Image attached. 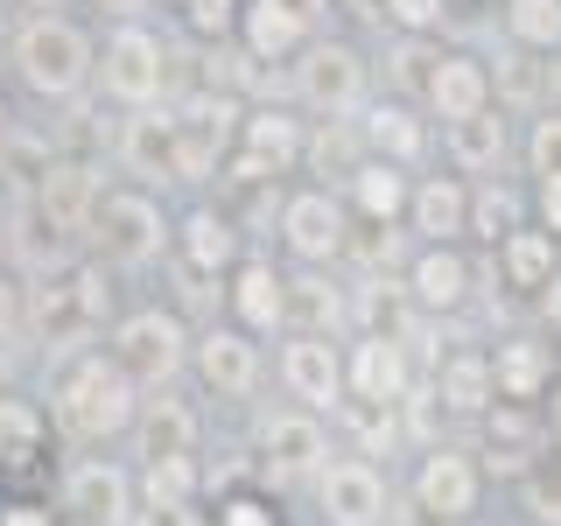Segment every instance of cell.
I'll use <instances>...</instances> for the list:
<instances>
[{
	"mask_svg": "<svg viewBox=\"0 0 561 526\" xmlns=\"http://www.w3.org/2000/svg\"><path fill=\"white\" fill-rule=\"evenodd\" d=\"M218 526H274V513H260L253 499H232V505L218 513Z\"/></svg>",
	"mask_w": 561,
	"mask_h": 526,
	"instance_id": "7dc6e473",
	"label": "cell"
},
{
	"mask_svg": "<svg viewBox=\"0 0 561 526\" xmlns=\"http://www.w3.org/2000/svg\"><path fill=\"white\" fill-rule=\"evenodd\" d=\"M35 449H43V414H35L28 400H8V393H0V470L35 464Z\"/></svg>",
	"mask_w": 561,
	"mask_h": 526,
	"instance_id": "7402d4cb",
	"label": "cell"
},
{
	"mask_svg": "<svg viewBox=\"0 0 561 526\" xmlns=\"http://www.w3.org/2000/svg\"><path fill=\"white\" fill-rule=\"evenodd\" d=\"M513 35L519 43H554L561 35V0H513Z\"/></svg>",
	"mask_w": 561,
	"mask_h": 526,
	"instance_id": "d590c367",
	"label": "cell"
},
{
	"mask_svg": "<svg viewBox=\"0 0 561 526\" xmlns=\"http://www.w3.org/2000/svg\"><path fill=\"white\" fill-rule=\"evenodd\" d=\"M540 204H548V225L561 232V175H548V190H540Z\"/></svg>",
	"mask_w": 561,
	"mask_h": 526,
	"instance_id": "f907efd6",
	"label": "cell"
},
{
	"mask_svg": "<svg viewBox=\"0 0 561 526\" xmlns=\"http://www.w3.org/2000/svg\"><path fill=\"white\" fill-rule=\"evenodd\" d=\"M197 373L210 393H225V400H239V393H253L260 386V351L239 338V330H210V338L197 344Z\"/></svg>",
	"mask_w": 561,
	"mask_h": 526,
	"instance_id": "5bb4252c",
	"label": "cell"
},
{
	"mask_svg": "<svg viewBox=\"0 0 561 526\" xmlns=\"http://www.w3.org/2000/svg\"><path fill=\"white\" fill-rule=\"evenodd\" d=\"M49 414L70 443H105L134 421V386L113 373V358H78L49 393Z\"/></svg>",
	"mask_w": 561,
	"mask_h": 526,
	"instance_id": "7a4b0ae2",
	"label": "cell"
},
{
	"mask_svg": "<svg viewBox=\"0 0 561 526\" xmlns=\"http://www.w3.org/2000/svg\"><path fill=\"white\" fill-rule=\"evenodd\" d=\"M428 105L449 119H470V113H484V70L478 64H463V57H443L435 64V84H428Z\"/></svg>",
	"mask_w": 561,
	"mask_h": 526,
	"instance_id": "ffe728a7",
	"label": "cell"
},
{
	"mask_svg": "<svg viewBox=\"0 0 561 526\" xmlns=\"http://www.w3.org/2000/svg\"><path fill=\"white\" fill-rule=\"evenodd\" d=\"M0 379H8V365H0Z\"/></svg>",
	"mask_w": 561,
	"mask_h": 526,
	"instance_id": "680465c9",
	"label": "cell"
},
{
	"mask_svg": "<svg viewBox=\"0 0 561 526\" xmlns=\"http://www.w3.org/2000/svg\"><path fill=\"white\" fill-rule=\"evenodd\" d=\"M99 204V175L92 162H43L35 169V210H43L49 232H84Z\"/></svg>",
	"mask_w": 561,
	"mask_h": 526,
	"instance_id": "8992f818",
	"label": "cell"
},
{
	"mask_svg": "<svg viewBox=\"0 0 561 526\" xmlns=\"http://www.w3.org/2000/svg\"><path fill=\"white\" fill-rule=\"evenodd\" d=\"M105 14H119V22H127V14H140V0H99Z\"/></svg>",
	"mask_w": 561,
	"mask_h": 526,
	"instance_id": "f5cc1de1",
	"label": "cell"
},
{
	"mask_svg": "<svg viewBox=\"0 0 561 526\" xmlns=\"http://www.w3.org/2000/svg\"><path fill=\"white\" fill-rule=\"evenodd\" d=\"M127 478H119L105 456H92V464H78L64 478V513H78V526H119L127 519Z\"/></svg>",
	"mask_w": 561,
	"mask_h": 526,
	"instance_id": "30bf717a",
	"label": "cell"
},
{
	"mask_svg": "<svg viewBox=\"0 0 561 526\" xmlns=\"http://www.w3.org/2000/svg\"><path fill=\"white\" fill-rule=\"evenodd\" d=\"M0 119H8V113H0Z\"/></svg>",
	"mask_w": 561,
	"mask_h": 526,
	"instance_id": "94428289",
	"label": "cell"
},
{
	"mask_svg": "<svg viewBox=\"0 0 561 526\" xmlns=\"http://www.w3.org/2000/svg\"><path fill=\"white\" fill-rule=\"evenodd\" d=\"M280 232H288V245L302 260H330V253H344V210L330 204L323 190H309V197H288Z\"/></svg>",
	"mask_w": 561,
	"mask_h": 526,
	"instance_id": "4fadbf2b",
	"label": "cell"
},
{
	"mask_svg": "<svg viewBox=\"0 0 561 526\" xmlns=\"http://www.w3.org/2000/svg\"><path fill=\"white\" fill-rule=\"evenodd\" d=\"M365 323H386V330L400 323V302H393V288H386V281H379V288H365Z\"/></svg>",
	"mask_w": 561,
	"mask_h": 526,
	"instance_id": "bcb514c9",
	"label": "cell"
},
{
	"mask_svg": "<svg viewBox=\"0 0 561 526\" xmlns=\"http://www.w3.org/2000/svg\"><path fill=\"white\" fill-rule=\"evenodd\" d=\"M435 400L478 414L484 400H491V365H484V358H449V365H443V386H435Z\"/></svg>",
	"mask_w": 561,
	"mask_h": 526,
	"instance_id": "83f0119b",
	"label": "cell"
},
{
	"mask_svg": "<svg viewBox=\"0 0 561 526\" xmlns=\"http://www.w3.org/2000/svg\"><path fill=\"white\" fill-rule=\"evenodd\" d=\"M478 225H484V239H513L519 232V197H513V190H484V197H478Z\"/></svg>",
	"mask_w": 561,
	"mask_h": 526,
	"instance_id": "74e56055",
	"label": "cell"
},
{
	"mask_svg": "<svg viewBox=\"0 0 561 526\" xmlns=\"http://www.w3.org/2000/svg\"><path fill=\"white\" fill-rule=\"evenodd\" d=\"M351 379H358L365 408H386V400H400V386H408V358H400L393 338H365V344H358V365H351Z\"/></svg>",
	"mask_w": 561,
	"mask_h": 526,
	"instance_id": "d6986e66",
	"label": "cell"
},
{
	"mask_svg": "<svg viewBox=\"0 0 561 526\" xmlns=\"http://www.w3.org/2000/svg\"><path fill=\"white\" fill-rule=\"evenodd\" d=\"M140 456H148V464H190V456H197V414H190L183 400H154V408L140 414Z\"/></svg>",
	"mask_w": 561,
	"mask_h": 526,
	"instance_id": "2e32d148",
	"label": "cell"
},
{
	"mask_svg": "<svg viewBox=\"0 0 561 526\" xmlns=\"http://www.w3.org/2000/svg\"><path fill=\"white\" fill-rule=\"evenodd\" d=\"M358 204H365V210H373V218L386 225L400 204H408V183H400L393 169H358Z\"/></svg>",
	"mask_w": 561,
	"mask_h": 526,
	"instance_id": "d6a6232c",
	"label": "cell"
},
{
	"mask_svg": "<svg viewBox=\"0 0 561 526\" xmlns=\"http://www.w3.org/2000/svg\"><path fill=\"white\" fill-rule=\"evenodd\" d=\"M280 379H288L295 400L330 408V400H337V386H344V365H337V351H330L323 338H295L288 351H280Z\"/></svg>",
	"mask_w": 561,
	"mask_h": 526,
	"instance_id": "9a60e30c",
	"label": "cell"
},
{
	"mask_svg": "<svg viewBox=\"0 0 561 526\" xmlns=\"http://www.w3.org/2000/svg\"><path fill=\"white\" fill-rule=\"evenodd\" d=\"M295 92H302L316 113H344V105H358L365 92V64H358V49H344V43H316L302 70H295Z\"/></svg>",
	"mask_w": 561,
	"mask_h": 526,
	"instance_id": "ba28073f",
	"label": "cell"
},
{
	"mask_svg": "<svg viewBox=\"0 0 561 526\" xmlns=\"http://www.w3.org/2000/svg\"><path fill=\"white\" fill-rule=\"evenodd\" d=\"M280 323H302V338H323V330L337 323L330 281H288V288H280Z\"/></svg>",
	"mask_w": 561,
	"mask_h": 526,
	"instance_id": "603a6c76",
	"label": "cell"
},
{
	"mask_svg": "<svg viewBox=\"0 0 561 526\" xmlns=\"http://www.w3.org/2000/svg\"><path fill=\"white\" fill-rule=\"evenodd\" d=\"M365 134H373L379 148H393L400 162H414V155H421V127H414L408 113H400V105H379V113H373V127H365Z\"/></svg>",
	"mask_w": 561,
	"mask_h": 526,
	"instance_id": "836d02e7",
	"label": "cell"
},
{
	"mask_svg": "<svg viewBox=\"0 0 561 526\" xmlns=\"http://www.w3.org/2000/svg\"><path fill=\"white\" fill-rule=\"evenodd\" d=\"M309 162L316 169H344V175H358V134H351V127H323V134H316V148H309Z\"/></svg>",
	"mask_w": 561,
	"mask_h": 526,
	"instance_id": "8d00e7d4",
	"label": "cell"
},
{
	"mask_svg": "<svg viewBox=\"0 0 561 526\" xmlns=\"http://www.w3.org/2000/svg\"><path fill=\"white\" fill-rule=\"evenodd\" d=\"M14 8H35V22H43V14H49V8H57V0H14Z\"/></svg>",
	"mask_w": 561,
	"mask_h": 526,
	"instance_id": "9f6ffc18",
	"label": "cell"
},
{
	"mask_svg": "<svg viewBox=\"0 0 561 526\" xmlns=\"http://www.w3.org/2000/svg\"><path fill=\"white\" fill-rule=\"evenodd\" d=\"M183 253H190V267H197V274H218V267H232V253H239V232H232V218H218V210H197V218L183 225Z\"/></svg>",
	"mask_w": 561,
	"mask_h": 526,
	"instance_id": "44dd1931",
	"label": "cell"
},
{
	"mask_svg": "<svg viewBox=\"0 0 561 526\" xmlns=\"http://www.w3.org/2000/svg\"><path fill=\"white\" fill-rule=\"evenodd\" d=\"M274 8H280V14H288V22H302V28H309V22H316V14H323V0H274Z\"/></svg>",
	"mask_w": 561,
	"mask_h": 526,
	"instance_id": "681fc988",
	"label": "cell"
},
{
	"mask_svg": "<svg viewBox=\"0 0 561 526\" xmlns=\"http://www.w3.org/2000/svg\"><path fill=\"white\" fill-rule=\"evenodd\" d=\"M386 14H393V22H408V28H428L435 14H443V0H386Z\"/></svg>",
	"mask_w": 561,
	"mask_h": 526,
	"instance_id": "ee69618b",
	"label": "cell"
},
{
	"mask_svg": "<svg viewBox=\"0 0 561 526\" xmlns=\"http://www.w3.org/2000/svg\"><path fill=\"white\" fill-rule=\"evenodd\" d=\"M526 499H534V519L561 526V456H554L548 470H534V484H526Z\"/></svg>",
	"mask_w": 561,
	"mask_h": 526,
	"instance_id": "f35d334b",
	"label": "cell"
},
{
	"mask_svg": "<svg viewBox=\"0 0 561 526\" xmlns=\"http://www.w3.org/2000/svg\"><path fill=\"white\" fill-rule=\"evenodd\" d=\"M499 78H505V99H534L540 92V78H534L526 57H499Z\"/></svg>",
	"mask_w": 561,
	"mask_h": 526,
	"instance_id": "7bdbcfd3",
	"label": "cell"
},
{
	"mask_svg": "<svg viewBox=\"0 0 561 526\" xmlns=\"http://www.w3.org/2000/svg\"><path fill=\"white\" fill-rule=\"evenodd\" d=\"M463 281H470V274H463V260L435 245V253L414 267V295H421L428 309H456V302H463Z\"/></svg>",
	"mask_w": 561,
	"mask_h": 526,
	"instance_id": "484cf974",
	"label": "cell"
},
{
	"mask_svg": "<svg viewBox=\"0 0 561 526\" xmlns=\"http://www.w3.org/2000/svg\"><path fill=\"white\" fill-rule=\"evenodd\" d=\"M84 232H92L99 253L119 260V267H148V260H162V245H169L162 210H154V197H140V190H113V197H99Z\"/></svg>",
	"mask_w": 561,
	"mask_h": 526,
	"instance_id": "3957f363",
	"label": "cell"
},
{
	"mask_svg": "<svg viewBox=\"0 0 561 526\" xmlns=\"http://www.w3.org/2000/svg\"><path fill=\"white\" fill-rule=\"evenodd\" d=\"M232 127H239L232 99H197L190 113H175V175H210Z\"/></svg>",
	"mask_w": 561,
	"mask_h": 526,
	"instance_id": "52a82bcc",
	"label": "cell"
},
{
	"mask_svg": "<svg viewBox=\"0 0 561 526\" xmlns=\"http://www.w3.org/2000/svg\"><path fill=\"white\" fill-rule=\"evenodd\" d=\"M351 14H365V22H379V14H386V0H351Z\"/></svg>",
	"mask_w": 561,
	"mask_h": 526,
	"instance_id": "816d5d0a",
	"label": "cell"
},
{
	"mask_svg": "<svg viewBox=\"0 0 561 526\" xmlns=\"http://www.w3.org/2000/svg\"><path fill=\"white\" fill-rule=\"evenodd\" d=\"M245 43H253V57H280V49L302 43V22H288L274 0H253L245 8Z\"/></svg>",
	"mask_w": 561,
	"mask_h": 526,
	"instance_id": "f1b7e54d",
	"label": "cell"
},
{
	"mask_svg": "<svg viewBox=\"0 0 561 526\" xmlns=\"http://www.w3.org/2000/svg\"><path fill=\"white\" fill-rule=\"evenodd\" d=\"M421 505H428L435 519H463L470 505H478V478H470V464L463 456H428L421 464Z\"/></svg>",
	"mask_w": 561,
	"mask_h": 526,
	"instance_id": "ac0fdd59",
	"label": "cell"
},
{
	"mask_svg": "<svg viewBox=\"0 0 561 526\" xmlns=\"http://www.w3.org/2000/svg\"><path fill=\"white\" fill-rule=\"evenodd\" d=\"M548 316H554V330H561V281L548 288Z\"/></svg>",
	"mask_w": 561,
	"mask_h": 526,
	"instance_id": "db71d44e",
	"label": "cell"
},
{
	"mask_svg": "<svg viewBox=\"0 0 561 526\" xmlns=\"http://www.w3.org/2000/svg\"><path fill=\"white\" fill-rule=\"evenodd\" d=\"M28 323V302H22V281L14 274H0V344L14 338V330Z\"/></svg>",
	"mask_w": 561,
	"mask_h": 526,
	"instance_id": "ab89813d",
	"label": "cell"
},
{
	"mask_svg": "<svg viewBox=\"0 0 561 526\" xmlns=\"http://www.w3.org/2000/svg\"><path fill=\"white\" fill-rule=\"evenodd\" d=\"M554 435H561V393H554Z\"/></svg>",
	"mask_w": 561,
	"mask_h": 526,
	"instance_id": "6f0895ef",
	"label": "cell"
},
{
	"mask_svg": "<svg viewBox=\"0 0 561 526\" xmlns=\"http://www.w3.org/2000/svg\"><path fill=\"white\" fill-rule=\"evenodd\" d=\"M190 478H197L190 464H148V499H154V513H183V505H190Z\"/></svg>",
	"mask_w": 561,
	"mask_h": 526,
	"instance_id": "e575fe53",
	"label": "cell"
},
{
	"mask_svg": "<svg viewBox=\"0 0 561 526\" xmlns=\"http://www.w3.org/2000/svg\"><path fill=\"white\" fill-rule=\"evenodd\" d=\"M8 57H14V70H22V84L35 99H78L84 78L99 70L92 35H84L78 22H64V14H43V22L28 14V22L14 28Z\"/></svg>",
	"mask_w": 561,
	"mask_h": 526,
	"instance_id": "6da1fadb",
	"label": "cell"
},
{
	"mask_svg": "<svg viewBox=\"0 0 561 526\" xmlns=\"http://www.w3.org/2000/svg\"><path fill=\"white\" fill-rule=\"evenodd\" d=\"M245 148H253L260 169H274V162H288V155H295V127L280 113H260V119H245Z\"/></svg>",
	"mask_w": 561,
	"mask_h": 526,
	"instance_id": "1f68e13d",
	"label": "cell"
},
{
	"mask_svg": "<svg viewBox=\"0 0 561 526\" xmlns=\"http://www.w3.org/2000/svg\"><path fill=\"white\" fill-rule=\"evenodd\" d=\"M99 78H105V99H119V105H134V113H148V105L162 99V84H169V57H162V43H154L148 28L127 22V28L105 35Z\"/></svg>",
	"mask_w": 561,
	"mask_h": 526,
	"instance_id": "5b68a950",
	"label": "cell"
},
{
	"mask_svg": "<svg viewBox=\"0 0 561 526\" xmlns=\"http://www.w3.org/2000/svg\"><path fill=\"white\" fill-rule=\"evenodd\" d=\"M449 155H456L463 169H499V155H505V119H491V113L456 119V127H449Z\"/></svg>",
	"mask_w": 561,
	"mask_h": 526,
	"instance_id": "cb8c5ba5",
	"label": "cell"
},
{
	"mask_svg": "<svg viewBox=\"0 0 561 526\" xmlns=\"http://www.w3.org/2000/svg\"><path fill=\"white\" fill-rule=\"evenodd\" d=\"M428 64H443V57H428V49H421V43H408V49H400V57H393L400 84H421V92H428V84H435V70H428Z\"/></svg>",
	"mask_w": 561,
	"mask_h": 526,
	"instance_id": "60d3db41",
	"label": "cell"
},
{
	"mask_svg": "<svg viewBox=\"0 0 561 526\" xmlns=\"http://www.w3.org/2000/svg\"><path fill=\"white\" fill-rule=\"evenodd\" d=\"M280 288H288V281H280L274 267H239L232 302H239V316H245L253 330H274V323H280Z\"/></svg>",
	"mask_w": 561,
	"mask_h": 526,
	"instance_id": "d4e9b609",
	"label": "cell"
},
{
	"mask_svg": "<svg viewBox=\"0 0 561 526\" xmlns=\"http://www.w3.org/2000/svg\"><path fill=\"white\" fill-rule=\"evenodd\" d=\"M105 358H113V373L127 386H169L183 373V323L162 316V309H140L113 330V351H105Z\"/></svg>",
	"mask_w": 561,
	"mask_h": 526,
	"instance_id": "277c9868",
	"label": "cell"
},
{
	"mask_svg": "<svg viewBox=\"0 0 561 526\" xmlns=\"http://www.w3.org/2000/svg\"><path fill=\"white\" fill-rule=\"evenodd\" d=\"M119 162H127V175H140V183H169L175 175V113H134L127 134H119Z\"/></svg>",
	"mask_w": 561,
	"mask_h": 526,
	"instance_id": "7c38bea8",
	"label": "cell"
},
{
	"mask_svg": "<svg viewBox=\"0 0 561 526\" xmlns=\"http://www.w3.org/2000/svg\"><path fill=\"white\" fill-rule=\"evenodd\" d=\"M548 267H554V245L540 232H513V239H505V274H513L519 288H540Z\"/></svg>",
	"mask_w": 561,
	"mask_h": 526,
	"instance_id": "4dcf8cb0",
	"label": "cell"
},
{
	"mask_svg": "<svg viewBox=\"0 0 561 526\" xmlns=\"http://www.w3.org/2000/svg\"><path fill=\"white\" fill-rule=\"evenodd\" d=\"M183 8H190V22H197V28H232V0H183Z\"/></svg>",
	"mask_w": 561,
	"mask_h": 526,
	"instance_id": "f6af8a7d",
	"label": "cell"
},
{
	"mask_svg": "<svg viewBox=\"0 0 561 526\" xmlns=\"http://www.w3.org/2000/svg\"><path fill=\"white\" fill-rule=\"evenodd\" d=\"M99 309H105V295H99V274H64V281H49L43 288V302H35V330H43L49 344H70V338H84V330L99 323Z\"/></svg>",
	"mask_w": 561,
	"mask_h": 526,
	"instance_id": "9c48e42d",
	"label": "cell"
},
{
	"mask_svg": "<svg viewBox=\"0 0 561 526\" xmlns=\"http://www.w3.org/2000/svg\"><path fill=\"white\" fill-rule=\"evenodd\" d=\"M0 526H49V513H43V505H8Z\"/></svg>",
	"mask_w": 561,
	"mask_h": 526,
	"instance_id": "c3c4849f",
	"label": "cell"
},
{
	"mask_svg": "<svg viewBox=\"0 0 561 526\" xmlns=\"http://www.w3.org/2000/svg\"><path fill=\"white\" fill-rule=\"evenodd\" d=\"M323 513L330 526H373L386 513V484H379V470L373 464H330L323 470Z\"/></svg>",
	"mask_w": 561,
	"mask_h": 526,
	"instance_id": "8fae6325",
	"label": "cell"
},
{
	"mask_svg": "<svg viewBox=\"0 0 561 526\" xmlns=\"http://www.w3.org/2000/svg\"><path fill=\"white\" fill-rule=\"evenodd\" d=\"M491 379H499L513 400H526V393H540V379H548V358H540V344H505Z\"/></svg>",
	"mask_w": 561,
	"mask_h": 526,
	"instance_id": "f546056e",
	"label": "cell"
},
{
	"mask_svg": "<svg viewBox=\"0 0 561 526\" xmlns=\"http://www.w3.org/2000/svg\"><path fill=\"white\" fill-rule=\"evenodd\" d=\"M0 35H8V22H0Z\"/></svg>",
	"mask_w": 561,
	"mask_h": 526,
	"instance_id": "91938a15",
	"label": "cell"
},
{
	"mask_svg": "<svg viewBox=\"0 0 561 526\" xmlns=\"http://www.w3.org/2000/svg\"><path fill=\"white\" fill-rule=\"evenodd\" d=\"M148 526H190V513H154Z\"/></svg>",
	"mask_w": 561,
	"mask_h": 526,
	"instance_id": "11a10c76",
	"label": "cell"
},
{
	"mask_svg": "<svg viewBox=\"0 0 561 526\" xmlns=\"http://www.w3.org/2000/svg\"><path fill=\"white\" fill-rule=\"evenodd\" d=\"M463 190H456V183H428V190H421V197H414V225H421V232H428L435 245H443L449 232H463Z\"/></svg>",
	"mask_w": 561,
	"mask_h": 526,
	"instance_id": "4316f807",
	"label": "cell"
},
{
	"mask_svg": "<svg viewBox=\"0 0 561 526\" xmlns=\"http://www.w3.org/2000/svg\"><path fill=\"white\" fill-rule=\"evenodd\" d=\"M260 449H267V470L295 478V470L323 464V428H316L309 414H274L267 428H260Z\"/></svg>",
	"mask_w": 561,
	"mask_h": 526,
	"instance_id": "e0dca14e",
	"label": "cell"
},
{
	"mask_svg": "<svg viewBox=\"0 0 561 526\" xmlns=\"http://www.w3.org/2000/svg\"><path fill=\"white\" fill-rule=\"evenodd\" d=\"M534 169H540V175H561V119H540V134H534Z\"/></svg>",
	"mask_w": 561,
	"mask_h": 526,
	"instance_id": "b9f144b4",
	"label": "cell"
}]
</instances>
